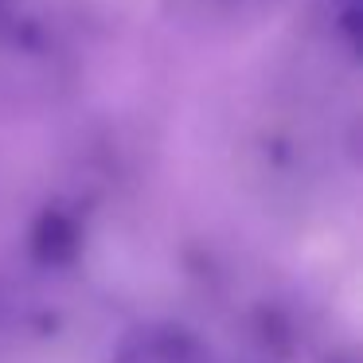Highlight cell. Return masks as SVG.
Returning a JSON list of instances; mask_svg holds the SVG:
<instances>
[{"instance_id": "1", "label": "cell", "mask_w": 363, "mask_h": 363, "mask_svg": "<svg viewBox=\"0 0 363 363\" xmlns=\"http://www.w3.org/2000/svg\"><path fill=\"white\" fill-rule=\"evenodd\" d=\"M110 363H215L199 332L176 320H149L121 336Z\"/></svg>"}, {"instance_id": "2", "label": "cell", "mask_w": 363, "mask_h": 363, "mask_svg": "<svg viewBox=\"0 0 363 363\" xmlns=\"http://www.w3.org/2000/svg\"><path fill=\"white\" fill-rule=\"evenodd\" d=\"M82 246H86V227H82L79 211H71L67 203H48L28 227V254L43 269L74 266Z\"/></svg>"}]
</instances>
